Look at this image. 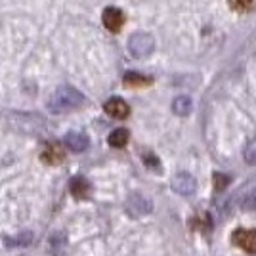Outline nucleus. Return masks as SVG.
Masks as SVG:
<instances>
[{
	"instance_id": "f257e3e1",
	"label": "nucleus",
	"mask_w": 256,
	"mask_h": 256,
	"mask_svg": "<svg viewBox=\"0 0 256 256\" xmlns=\"http://www.w3.org/2000/svg\"><path fill=\"white\" fill-rule=\"evenodd\" d=\"M82 104H84V96L78 90H75L73 86H62L48 100V109L56 115H62V113L80 107Z\"/></svg>"
},
{
	"instance_id": "f03ea898",
	"label": "nucleus",
	"mask_w": 256,
	"mask_h": 256,
	"mask_svg": "<svg viewBox=\"0 0 256 256\" xmlns=\"http://www.w3.org/2000/svg\"><path fill=\"white\" fill-rule=\"evenodd\" d=\"M153 48H155V40H153V36L148 34V32H136V34H132L128 38V50H130V54L134 58H138V60L148 58L153 52Z\"/></svg>"
},
{
	"instance_id": "7ed1b4c3",
	"label": "nucleus",
	"mask_w": 256,
	"mask_h": 256,
	"mask_svg": "<svg viewBox=\"0 0 256 256\" xmlns=\"http://www.w3.org/2000/svg\"><path fill=\"white\" fill-rule=\"evenodd\" d=\"M232 241H234V245L241 246L248 254L256 252V230H235Z\"/></svg>"
},
{
	"instance_id": "20e7f679",
	"label": "nucleus",
	"mask_w": 256,
	"mask_h": 256,
	"mask_svg": "<svg viewBox=\"0 0 256 256\" xmlns=\"http://www.w3.org/2000/svg\"><path fill=\"white\" fill-rule=\"evenodd\" d=\"M40 159H42L44 164H50V166H56V164H62L65 159V150L62 144L58 142H52V144H46L44 146L42 153H40Z\"/></svg>"
},
{
	"instance_id": "39448f33",
	"label": "nucleus",
	"mask_w": 256,
	"mask_h": 256,
	"mask_svg": "<svg viewBox=\"0 0 256 256\" xmlns=\"http://www.w3.org/2000/svg\"><path fill=\"white\" fill-rule=\"evenodd\" d=\"M195 188H197V182L193 178L192 174L188 172H180L174 176L172 180V190L180 195H193L195 193Z\"/></svg>"
},
{
	"instance_id": "423d86ee",
	"label": "nucleus",
	"mask_w": 256,
	"mask_h": 256,
	"mask_svg": "<svg viewBox=\"0 0 256 256\" xmlns=\"http://www.w3.org/2000/svg\"><path fill=\"white\" fill-rule=\"evenodd\" d=\"M102 20H104L106 29H109L111 32H118V31H120V27L124 25V14L118 10V8L109 6V8H106V10H104Z\"/></svg>"
},
{
	"instance_id": "0eeeda50",
	"label": "nucleus",
	"mask_w": 256,
	"mask_h": 256,
	"mask_svg": "<svg viewBox=\"0 0 256 256\" xmlns=\"http://www.w3.org/2000/svg\"><path fill=\"white\" fill-rule=\"evenodd\" d=\"M237 201H239V206H241L243 210H254L256 208V184L254 182H248V184H245V186L239 190Z\"/></svg>"
},
{
	"instance_id": "6e6552de",
	"label": "nucleus",
	"mask_w": 256,
	"mask_h": 256,
	"mask_svg": "<svg viewBox=\"0 0 256 256\" xmlns=\"http://www.w3.org/2000/svg\"><path fill=\"white\" fill-rule=\"evenodd\" d=\"M104 109H106L107 115L113 118H126L130 115V107L120 98H111L106 106H104Z\"/></svg>"
},
{
	"instance_id": "1a4fd4ad",
	"label": "nucleus",
	"mask_w": 256,
	"mask_h": 256,
	"mask_svg": "<svg viewBox=\"0 0 256 256\" xmlns=\"http://www.w3.org/2000/svg\"><path fill=\"white\" fill-rule=\"evenodd\" d=\"M65 146L71 151H75V153H82V151L88 150L90 140H88L84 132H69L65 136Z\"/></svg>"
},
{
	"instance_id": "9d476101",
	"label": "nucleus",
	"mask_w": 256,
	"mask_h": 256,
	"mask_svg": "<svg viewBox=\"0 0 256 256\" xmlns=\"http://www.w3.org/2000/svg\"><path fill=\"white\" fill-rule=\"evenodd\" d=\"M128 208L136 214V216L148 214L151 210V201L146 199L144 195H140V193H134V195H130V199H128Z\"/></svg>"
},
{
	"instance_id": "9b49d317",
	"label": "nucleus",
	"mask_w": 256,
	"mask_h": 256,
	"mask_svg": "<svg viewBox=\"0 0 256 256\" xmlns=\"http://www.w3.org/2000/svg\"><path fill=\"white\" fill-rule=\"evenodd\" d=\"M69 190H71V195H73L75 199H86V197L90 195V184H88V180L82 178V176H76V178H73L71 184H69Z\"/></svg>"
},
{
	"instance_id": "f8f14e48",
	"label": "nucleus",
	"mask_w": 256,
	"mask_h": 256,
	"mask_svg": "<svg viewBox=\"0 0 256 256\" xmlns=\"http://www.w3.org/2000/svg\"><path fill=\"white\" fill-rule=\"evenodd\" d=\"M172 109H174V113L176 115H180V117H186V115H190L193 109V102L190 96H178L174 100V104H172Z\"/></svg>"
},
{
	"instance_id": "ddd939ff",
	"label": "nucleus",
	"mask_w": 256,
	"mask_h": 256,
	"mask_svg": "<svg viewBox=\"0 0 256 256\" xmlns=\"http://www.w3.org/2000/svg\"><path fill=\"white\" fill-rule=\"evenodd\" d=\"M153 80L151 76L140 75V73H126L124 75V86L128 88H144V86H150Z\"/></svg>"
},
{
	"instance_id": "4468645a",
	"label": "nucleus",
	"mask_w": 256,
	"mask_h": 256,
	"mask_svg": "<svg viewBox=\"0 0 256 256\" xmlns=\"http://www.w3.org/2000/svg\"><path fill=\"white\" fill-rule=\"evenodd\" d=\"M128 140H130V132H128L126 128H117V130H113V132L109 134V146L120 150V148L126 146Z\"/></svg>"
},
{
	"instance_id": "2eb2a0df",
	"label": "nucleus",
	"mask_w": 256,
	"mask_h": 256,
	"mask_svg": "<svg viewBox=\"0 0 256 256\" xmlns=\"http://www.w3.org/2000/svg\"><path fill=\"white\" fill-rule=\"evenodd\" d=\"M50 246H52L54 254H56V256H62V252L65 250V246H67V239H65V235L62 234V232L54 234L52 239H50Z\"/></svg>"
},
{
	"instance_id": "dca6fc26",
	"label": "nucleus",
	"mask_w": 256,
	"mask_h": 256,
	"mask_svg": "<svg viewBox=\"0 0 256 256\" xmlns=\"http://www.w3.org/2000/svg\"><path fill=\"white\" fill-rule=\"evenodd\" d=\"M31 239H32V235L31 232H25V234H20L16 239H12V237H8V239H4V243L8 246H25V245H29L31 243Z\"/></svg>"
},
{
	"instance_id": "f3484780",
	"label": "nucleus",
	"mask_w": 256,
	"mask_h": 256,
	"mask_svg": "<svg viewBox=\"0 0 256 256\" xmlns=\"http://www.w3.org/2000/svg\"><path fill=\"white\" fill-rule=\"evenodd\" d=\"M243 157H245L246 164H256V138L248 140V144L245 146V151H243Z\"/></svg>"
},
{
	"instance_id": "a211bd4d",
	"label": "nucleus",
	"mask_w": 256,
	"mask_h": 256,
	"mask_svg": "<svg viewBox=\"0 0 256 256\" xmlns=\"http://www.w3.org/2000/svg\"><path fill=\"white\" fill-rule=\"evenodd\" d=\"M256 0H230V6L235 12H248L254 8Z\"/></svg>"
},
{
	"instance_id": "6ab92c4d",
	"label": "nucleus",
	"mask_w": 256,
	"mask_h": 256,
	"mask_svg": "<svg viewBox=\"0 0 256 256\" xmlns=\"http://www.w3.org/2000/svg\"><path fill=\"white\" fill-rule=\"evenodd\" d=\"M228 184H230V178H228V176L220 174V172H216V174H214V190H216V192L226 190V188H228Z\"/></svg>"
},
{
	"instance_id": "aec40b11",
	"label": "nucleus",
	"mask_w": 256,
	"mask_h": 256,
	"mask_svg": "<svg viewBox=\"0 0 256 256\" xmlns=\"http://www.w3.org/2000/svg\"><path fill=\"white\" fill-rule=\"evenodd\" d=\"M144 160H146V164H150V166H153V168H159V160H157V157H153V155H146Z\"/></svg>"
}]
</instances>
